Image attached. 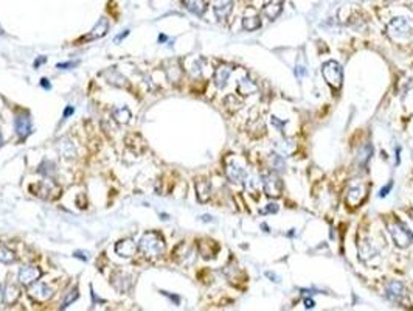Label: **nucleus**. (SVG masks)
<instances>
[{"instance_id":"1","label":"nucleus","mask_w":413,"mask_h":311,"mask_svg":"<svg viewBox=\"0 0 413 311\" xmlns=\"http://www.w3.org/2000/svg\"><path fill=\"white\" fill-rule=\"evenodd\" d=\"M165 249L166 245L163 237L154 230L146 232L139 241V252H142V255L148 260H156L162 257L165 254Z\"/></svg>"},{"instance_id":"2","label":"nucleus","mask_w":413,"mask_h":311,"mask_svg":"<svg viewBox=\"0 0 413 311\" xmlns=\"http://www.w3.org/2000/svg\"><path fill=\"white\" fill-rule=\"evenodd\" d=\"M30 190L33 192V195L39 196V198H42V199H47V201L56 199L61 195V187L51 178H47L41 182H37L36 185L30 187Z\"/></svg>"},{"instance_id":"3","label":"nucleus","mask_w":413,"mask_h":311,"mask_svg":"<svg viewBox=\"0 0 413 311\" xmlns=\"http://www.w3.org/2000/svg\"><path fill=\"white\" fill-rule=\"evenodd\" d=\"M322 73L326 82L330 84L334 90H339L342 87L343 81V69L337 61H328L322 65Z\"/></svg>"},{"instance_id":"4","label":"nucleus","mask_w":413,"mask_h":311,"mask_svg":"<svg viewBox=\"0 0 413 311\" xmlns=\"http://www.w3.org/2000/svg\"><path fill=\"white\" fill-rule=\"evenodd\" d=\"M390 235L397 247H407L413 243V233L409 230V227L402 223H395L388 226Z\"/></svg>"},{"instance_id":"5","label":"nucleus","mask_w":413,"mask_h":311,"mask_svg":"<svg viewBox=\"0 0 413 311\" xmlns=\"http://www.w3.org/2000/svg\"><path fill=\"white\" fill-rule=\"evenodd\" d=\"M413 28V22L405 17H395L388 24V34L396 37V39H404V37L410 36Z\"/></svg>"},{"instance_id":"6","label":"nucleus","mask_w":413,"mask_h":311,"mask_svg":"<svg viewBox=\"0 0 413 311\" xmlns=\"http://www.w3.org/2000/svg\"><path fill=\"white\" fill-rule=\"evenodd\" d=\"M263 188L264 193L269 196V198H278L283 190V182L280 179V176L275 171L266 173L263 174Z\"/></svg>"},{"instance_id":"7","label":"nucleus","mask_w":413,"mask_h":311,"mask_svg":"<svg viewBox=\"0 0 413 311\" xmlns=\"http://www.w3.org/2000/svg\"><path fill=\"white\" fill-rule=\"evenodd\" d=\"M28 295H30V297H32L33 300H36V302L45 303V302H48V300L53 297V290H51L48 285L34 282L33 285L28 286Z\"/></svg>"},{"instance_id":"8","label":"nucleus","mask_w":413,"mask_h":311,"mask_svg":"<svg viewBox=\"0 0 413 311\" xmlns=\"http://www.w3.org/2000/svg\"><path fill=\"white\" fill-rule=\"evenodd\" d=\"M41 276H42V269L39 266H33V264L32 266H24L19 271V283L24 286H30L34 282H37Z\"/></svg>"},{"instance_id":"9","label":"nucleus","mask_w":413,"mask_h":311,"mask_svg":"<svg viewBox=\"0 0 413 311\" xmlns=\"http://www.w3.org/2000/svg\"><path fill=\"white\" fill-rule=\"evenodd\" d=\"M163 67H165L163 70L166 73L168 80H170L171 82H174V84H177V82L180 81V78H182V75H183V69L180 65V61L179 59L166 61V63L163 64Z\"/></svg>"},{"instance_id":"10","label":"nucleus","mask_w":413,"mask_h":311,"mask_svg":"<svg viewBox=\"0 0 413 311\" xmlns=\"http://www.w3.org/2000/svg\"><path fill=\"white\" fill-rule=\"evenodd\" d=\"M137 251H139V245H135V241L131 238H125L115 245V252L121 257H126V259L134 257Z\"/></svg>"},{"instance_id":"11","label":"nucleus","mask_w":413,"mask_h":311,"mask_svg":"<svg viewBox=\"0 0 413 311\" xmlns=\"http://www.w3.org/2000/svg\"><path fill=\"white\" fill-rule=\"evenodd\" d=\"M14 126H16V132L19 135L20 140H25L30 134H32V118L28 115H20L14 121Z\"/></svg>"},{"instance_id":"12","label":"nucleus","mask_w":413,"mask_h":311,"mask_svg":"<svg viewBox=\"0 0 413 311\" xmlns=\"http://www.w3.org/2000/svg\"><path fill=\"white\" fill-rule=\"evenodd\" d=\"M108 32H109V22H108V19H99L98 20V24L92 28V32L87 34V36H84L81 41H94V39H99V37H103V36H106L108 34Z\"/></svg>"},{"instance_id":"13","label":"nucleus","mask_w":413,"mask_h":311,"mask_svg":"<svg viewBox=\"0 0 413 311\" xmlns=\"http://www.w3.org/2000/svg\"><path fill=\"white\" fill-rule=\"evenodd\" d=\"M225 174L232 182H235V184H242L247 178L246 170H244L242 166H238L236 164H228L225 166Z\"/></svg>"},{"instance_id":"14","label":"nucleus","mask_w":413,"mask_h":311,"mask_svg":"<svg viewBox=\"0 0 413 311\" xmlns=\"http://www.w3.org/2000/svg\"><path fill=\"white\" fill-rule=\"evenodd\" d=\"M111 282H112V285L115 286L120 293H126V291L129 290V288L132 286V280H131V277L126 276V274H123V272H121V271L113 272L112 277H111Z\"/></svg>"},{"instance_id":"15","label":"nucleus","mask_w":413,"mask_h":311,"mask_svg":"<svg viewBox=\"0 0 413 311\" xmlns=\"http://www.w3.org/2000/svg\"><path fill=\"white\" fill-rule=\"evenodd\" d=\"M232 5H233V0H215V3H213L215 16L219 20H225L232 11Z\"/></svg>"},{"instance_id":"16","label":"nucleus","mask_w":413,"mask_h":311,"mask_svg":"<svg viewBox=\"0 0 413 311\" xmlns=\"http://www.w3.org/2000/svg\"><path fill=\"white\" fill-rule=\"evenodd\" d=\"M232 70L233 69L230 65H219L215 70V77H213V80H215V84H216L218 89H224L227 86L228 78H230V75H232Z\"/></svg>"},{"instance_id":"17","label":"nucleus","mask_w":413,"mask_h":311,"mask_svg":"<svg viewBox=\"0 0 413 311\" xmlns=\"http://www.w3.org/2000/svg\"><path fill=\"white\" fill-rule=\"evenodd\" d=\"M190 257H193V249L188 245H185V243H180L173 252V259L180 264H188L190 262L187 259H190Z\"/></svg>"},{"instance_id":"18","label":"nucleus","mask_w":413,"mask_h":311,"mask_svg":"<svg viewBox=\"0 0 413 311\" xmlns=\"http://www.w3.org/2000/svg\"><path fill=\"white\" fill-rule=\"evenodd\" d=\"M283 11V0H270L264 8H263V14L269 19V20H275Z\"/></svg>"},{"instance_id":"19","label":"nucleus","mask_w":413,"mask_h":311,"mask_svg":"<svg viewBox=\"0 0 413 311\" xmlns=\"http://www.w3.org/2000/svg\"><path fill=\"white\" fill-rule=\"evenodd\" d=\"M196 195H197V199L201 202H206L210 199V195H211V185L208 180L205 179H199L196 180Z\"/></svg>"},{"instance_id":"20","label":"nucleus","mask_w":413,"mask_h":311,"mask_svg":"<svg viewBox=\"0 0 413 311\" xmlns=\"http://www.w3.org/2000/svg\"><path fill=\"white\" fill-rule=\"evenodd\" d=\"M258 90V86L256 82L252 80L250 77H244L239 82H238V94L247 97V95H252L254 92H256Z\"/></svg>"},{"instance_id":"21","label":"nucleus","mask_w":413,"mask_h":311,"mask_svg":"<svg viewBox=\"0 0 413 311\" xmlns=\"http://www.w3.org/2000/svg\"><path fill=\"white\" fill-rule=\"evenodd\" d=\"M199 252H201L204 259H211V257H215V254L218 252V245L215 241L202 240V241H199Z\"/></svg>"},{"instance_id":"22","label":"nucleus","mask_w":413,"mask_h":311,"mask_svg":"<svg viewBox=\"0 0 413 311\" xmlns=\"http://www.w3.org/2000/svg\"><path fill=\"white\" fill-rule=\"evenodd\" d=\"M104 75L106 77H108V81L111 82L112 86H117V87H125V89H127L129 87V81L123 77V75L121 73H118L115 69H112V70H108V72H104Z\"/></svg>"},{"instance_id":"23","label":"nucleus","mask_w":413,"mask_h":311,"mask_svg":"<svg viewBox=\"0 0 413 311\" xmlns=\"http://www.w3.org/2000/svg\"><path fill=\"white\" fill-rule=\"evenodd\" d=\"M404 293H405V290H404V285L401 282H392V283H388V286H387V297L390 300H393V302L401 300Z\"/></svg>"},{"instance_id":"24","label":"nucleus","mask_w":413,"mask_h":311,"mask_svg":"<svg viewBox=\"0 0 413 311\" xmlns=\"http://www.w3.org/2000/svg\"><path fill=\"white\" fill-rule=\"evenodd\" d=\"M183 3H185L187 8L193 14H196V16H202L206 10L205 0H183Z\"/></svg>"},{"instance_id":"25","label":"nucleus","mask_w":413,"mask_h":311,"mask_svg":"<svg viewBox=\"0 0 413 311\" xmlns=\"http://www.w3.org/2000/svg\"><path fill=\"white\" fill-rule=\"evenodd\" d=\"M20 295V290L19 286H16L14 283H8L3 290V302L5 303H14Z\"/></svg>"},{"instance_id":"26","label":"nucleus","mask_w":413,"mask_h":311,"mask_svg":"<svg viewBox=\"0 0 413 311\" xmlns=\"http://www.w3.org/2000/svg\"><path fill=\"white\" fill-rule=\"evenodd\" d=\"M112 117L113 120L117 121V123L120 125H126L129 123V120H131V111H129L127 108H113L112 109Z\"/></svg>"},{"instance_id":"27","label":"nucleus","mask_w":413,"mask_h":311,"mask_svg":"<svg viewBox=\"0 0 413 311\" xmlns=\"http://www.w3.org/2000/svg\"><path fill=\"white\" fill-rule=\"evenodd\" d=\"M259 27H261V19L258 16H246L242 19V28L247 30V32H254Z\"/></svg>"},{"instance_id":"28","label":"nucleus","mask_w":413,"mask_h":311,"mask_svg":"<svg viewBox=\"0 0 413 311\" xmlns=\"http://www.w3.org/2000/svg\"><path fill=\"white\" fill-rule=\"evenodd\" d=\"M59 151L61 153L64 154V157H67V159H70V157H73L75 156V149H73V145L68 140H61L59 142Z\"/></svg>"},{"instance_id":"29","label":"nucleus","mask_w":413,"mask_h":311,"mask_svg":"<svg viewBox=\"0 0 413 311\" xmlns=\"http://www.w3.org/2000/svg\"><path fill=\"white\" fill-rule=\"evenodd\" d=\"M0 262L6 263V264H11V263L16 262V255H14L10 249L0 247Z\"/></svg>"},{"instance_id":"30","label":"nucleus","mask_w":413,"mask_h":311,"mask_svg":"<svg viewBox=\"0 0 413 311\" xmlns=\"http://www.w3.org/2000/svg\"><path fill=\"white\" fill-rule=\"evenodd\" d=\"M78 295H79L78 288H73V290L68 291V293H67V295H65V299L63 300V305H61V310H64V308H67L68 305H70V303H73L76 299H78Z\"/></svg>"},{"instance_id":"31","label":"nucleus","mask_w":413,"mask_h":311,"mask_svg":"<svg viewBox=\"0 0 413 311\" xmlns=\"http://www.w3.org/2000/svg\"><path fill=\"white\" fill-rule=\"evenodd\" d=\"M39 173H41V174H45L47 178H51L53 174L56 173L55 164H53V162H44V164L39 166Z\"/></svg>"},{"instance_id":"32","label":"nucleus","mask_w":413,"mask_h":311,"mask_svg":"<svg viewBox=\"0 0 413 311\" xmlns=\"http://www.w3.org/2000/svg\"><path fill=\"white\" fill-rule=\"evenodd\" d=\"M272 161H273V170H277L278 166V171H283L285 170V161L281 159V156L278 154H272Z\"/></svg>"},{"instance_id":"33","label":"nucleus","mask_w":413,"mask_h":311,"mask_svg":"<svg viewBox=\"0 0 413 311\" xmlns=\"http://www.w3.org/2000/svg\"><path fill=\"white\" fill-rule=\"evenodd\" d=\"M78 64H79V61H75V63H59L56 67L59 70H65V69H72V67L78 65Z\"/></svg>"},{"instance_id":"34","label":"nucleus","mask_w":413,"mask_h":311,"mask_svg":"<svg viewBox=\"0 0 413 311\" xmlns=\"http://www.w3.org/2000/svg\"><path fill=\"white\" fill-rule=\"evenodd\" d=\"M295 73H297V78H303L304 75H306V65H304V64H303V65L298 64V65L295 67Z\"/></svg>"},{"instance_id":"35","label":"nucleus","mask_w":413,"mask_h":311,"mask_svg":"<svg viewBox=\"0 0 413 311\" xmlns=\"http://www.w3.org/2000/svg\"><path fill=\"white\" fill-rule=\"evenodd\" d=\"M162 294H163V295H166V297H170L171 300H174L175 305H179V303H180V297H179V295L170 294V293H166V291H162Z\"/></svg>"},{"instance_id":"36","label":"nucleus","mask_w":413,"mask_h":311,"mask_svg":"<svg viewBox=\"0 0 413 311\" xmlns=\"http://www.w3.org/2000/svg\"><path fill=\"white\" fill-rule=\"evenodd\" d=\"M392 185H393V182H390L388 185H385L384 188H382V190H381V193H379V196H381V198H384V196H387V195H388V192L392 190Z\"/></svg>"},{"instance_id":"37","label":"nucleus","mask_w":413,"mask_h":311,"mask_svg":"<svg viewBox=\"0 0 413 311\" xmlns=\"http://www.w3.org/2000/svg\"><path fill=\"white\" fill-rule=\"evenodd\" d=\"M272 123H273L275 126H277L280 131H283V126L286 125V121H280V120H278L277 117H272Z\"/></svg>"},{"instance_id":"38","label":"nucleus","mask_w":413,"mask_h":311,"mask_svg":"<svg viewBox=\"0 0 413 311\" xmlns=\"http://www.w3.org/2000/svg\"><path fill=\"white\" fill-rule=\"evenodd\" d=\"M264 213H275V212H278V207L275 206V204H269V206H267V209L266 210H263Z\"/></svg>"},{"instance_id":"39","label":"nucleus","mask_w":413,"mask_h":311,"mask_svg":"<svg viewBox=\"0 0 413 311\" xmlns=\"http://www.w3.org/2000/svg\"><path fill=\"white\" fill-rule=\"evenodd\" d=\"M304 305H306V308H308V310H311V308H314V307H316V302L312 300V299H308V297H306V299H304Z\"/></svg>"},{"instance_id":"40","label":"nucleus","mask_w":413,"mask_h":311,"mask_svg":"<svg viewBox=\"0 0 413 311\" xmlns=\"http://www.w3.org/2000/svg\"><path fill=\"white\" fill-rule=\"evenodd\" d=\"M73 255L76 257V259H81V260H84V262L87 260V252L84 254V252H81V251H76V252H75Z\"/></svg>"},{"instance_id":"41","label":"nucleus","mask_w":413,"mask_h":311,"mask_svg":"<svg viewBox=\"0 0 413 311\" xmlns=\"http://www.w3.org/2000/svg\"><path fill=\"white\" fill-rule=\"evenodd\" d=\"M73 112H75V109H73V106H68V108H67V109L64 111V118H68V117H70V115H72V114H73Z\"/></svg>"},{"instance_id":"42","label":"nucleus","mask_w":413,"mask_h":311,"mask_svg":"<svg viewBox=\"0 0 413 311\" xmlns=\"http://www.w3.org/2000/svg\"><path fill=\"white\" fill-rule=\"evenodd\" d=\"M41 86H42L44 89H51V84H50V81H48L47 78H42V80H41Z\"/></svg>"},{"instance_id":"43","label":"nucleus","mask_w":413,"mask_h":311,"mask_svg":"<svg viewBox=\"0 0 413 311\" xmlns=\"http://www.w3.org/2000/svg\"><path fill=\"white\" fill-rule=\"evenodd\" d=\"M127 34H129V30H126L125 33H120V34H118V36L115 37V42H120L121 39H125V37H126Z\"/></svg>"},{"instance_id":"44","label":"nucleus","mask_w":413,"mask_h":311,"mask_svg":"<svg viewBox=\"0 0 413 311\" xmlns=\"http://www.w3.org/2000/svg\"><path fill=\"white\" fill-rule=\"evenodd\" d=\"M44 61H45V58H44V56H41L39 59L36 61V63H34V67H36V69H37V67H39V65H41V64L44 63Z\"/></svg>"},{"instance_id":"45","label":"nucleus","mask_w":413,"mask_h":311,"mask_svg":"<svg viewBox=\"0 0 413 311\" xmlns=\"http://www.w3.org/2000/svg\"><path fill=\"white\" fill-rule=\"evenodd\" d=\"M166 39H168V37H166L165 34H160V36H159V42H166Z\"/></svg>"},{"instance_id":"46","label":"nucleus","mask_w":413,"mask_h":311,"mask_svg":"<svg viewBox=\"0 0 413 311\" xmlns=\"http://www.w3.org/2000/svg\"><path fill=\"white\" fill-rule=\"evenodd\" d=\"M202 219H204V221H211V216H208V215H204V216H202Z\"/></svg>"},{"instance_id":"47","label":"nucleus","mask_w":413,"mask_h":311,"mask_svg":"<svg viewBox=\"0 0 413 311\" xmlns=\"http://www.w3.org/2000/svg\"><path fill=\"white\" fill-rule=\"evenodd\" d=\"M261 229H263L264 232H269V227H267L266 224H263V226H261Z\"/></svg>"},{"instance_id":"48","label":"nucleus","mask_w":413,"mask_h":311,"mask_svg":"<svg viewBox=\"0 0 413 311\" xmlns=\"http://www.w3.org/2000/svg\"><path fill=\"white\" fill-rule=\"evenodd\" d=\"M2 143H3V139H2V134H0V147H2Z\"/></svg>"}]
</instances>
